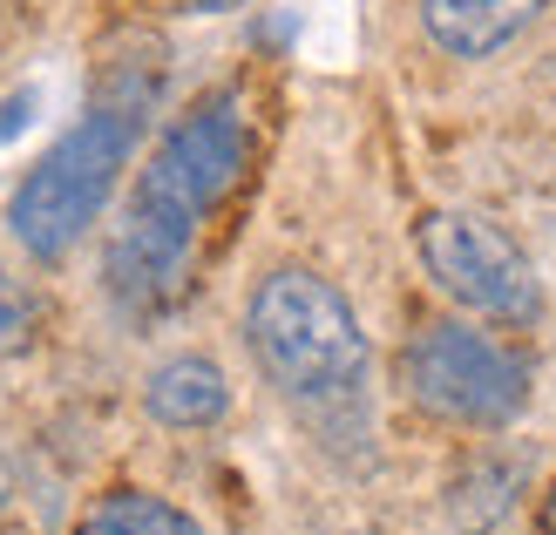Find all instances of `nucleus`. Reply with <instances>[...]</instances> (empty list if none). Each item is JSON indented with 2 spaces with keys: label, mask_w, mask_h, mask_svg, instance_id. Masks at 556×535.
<instances>
[{
  "label": "nucleus",
  "mask_w": 556,
  "mask_h": 535,
  "mask_svg": "<svg viewBox=\"0 0 556 535\" xmlns=\"http://www.w3.org/2000/svg\"><path fill=\"white\" fill-rule=\"evenodd\" d=\"M244 163H252V102H244L238 81L198 95L156 136L102 251L109 298L123 313L156 319L190 292L198 244L211 231V217L231 204V190L244 183Z\"/></svg>",
  "instance_id": "obj_1"
},
{
  "label": "nucleus",
  "mask_w": 556,
  "mask_h": 535,
  "mask_svg": "<svg viewBox=\"0 0 556 535\" xmlns=\"http://www.w3.org/2000/svg\"><path fill=\"white\" fill-rule=\"evenodd\" d=\"M156 89H163L156 54H123V62H109L89 109L75 116V129L54 136L48 156L14 183L8 231L21 238V251L35 265H62L68 251L89 238V224H102L109 196L123 190V170H129L136 143H143Z\"/></svg>",
  "instance_id": "obj_2"
},
{
  "label": "nucleus",
  "mask_w": 556,
  "mask_h": 535,
  "mask_svg": "<svg viewBox=\"0 0 556 535\" xmlns=\"http://www.w3.org/2000/svg\"><path fill=\"white\" fill-rule=\"evenodd\" d=\"M244 346H252L258 373L305 413L346 407L367 386V332H359V313L346 305V292L332 278L305 271V265H278L252 285Z\"/></svg>",
  "instance_id": "obj_3"
},
{
  "label": "nucleus",
  "mask_w": 556,
  "mask_h": 535,
  "mask_svg": "<svg viewBox=\"0 0 556 535\" xmlns=\"http://www.w3.org/2000/svg\"><path fill=\"white\" fill-rule=\"evenodd\" d=\"M401 386L441 428H509L530 407V366L509 346H495L489 332H468L455 319L421 326L401 353Z\"/></svg>",
  "instance_id": "obj_4"
},
{
  "label": "nucleus",
  "mask_w": 556,
  "mask_h": 535,
  "mask_svg": "<svg viewBox=\"0 0 556 535\" xmlns=\"http://www.w3.org/2000/svg\"><path fill=\"white\" fill-rule=\"evenodd\" d=\"M414 251H421L428 278L462 313L495 319V326H530L543 313L536 265L476 211H428L414 224Z\"/></svg>",
  "instance_id": "obj_5"
},
{
  "label": "nucleus",
  "mask_w": 556,
  "mask_h": 535,
  "mask_svg": "<svg viewBox=\"0 0 556 535\" xmlns=\"http://www.w3.org/2000/svg\"><path fill=\"white\" fill-rule=\"evenodd\" d=\"M543 14V0H421V27L455 62H489Z\"/></svg>",
  "instance_id": "obj_6"
},
{
  "label": "nucleus",
  "mask_w": 556,
  "mask_h": 535,
  "mask_svg": "<svg viewBox=\"0 0 556 535\" xmlns=\"http://www.w3.org/2000/svg\"><path fill=\"white\" fill-rule=\"evenodd\" d=\"M143 407L156 428H217V420L231 413V386H225V366L204 359V353H177V359H163L156 373L143 380Z\"/></svg>",
  "instance_id": "obj_7"
},
{
  "label": "nucleus",
  "mask_w": 556,
  "mask_h": 535,
  "mask_svg": "<svg viewBox=\"0 0 556 535\" xmlns=\"http://www.w3.org/2000/svg\"><path fill=\"white\" fill-rule=\"evenodd\" d=\"M75 535H211L190 509L163 501L150 488H109L89 501V515L75 522Z\"/></svg>",
  "instance_id": "obj_8"
},
{
  "label": "nucleus",
  "mask_w": 556,
  "mask_h": 535,
  "mask_svg": "<svg viewBox=\"0 0 556 535\" xmlns=\"http://www.w3.org/2000/svg\"><path fill=\"white\" fill-rule=\"evenodd\" d=\"M516 495H522V468L516 461L468 455V468H455V482H448V515H455L462 535H482L516 509Z\"/></svg>",
  "instance_id": "obj_9"
},
{
  "label": "nucleus",
  "mask_w": 556,
  "mask_h": 535,
  "mask_svg": "<svg viewBox=\"0 0 556 535\" xmlns=\"http://www.w3.org/2000/svg\"><path fill=\"white\" fill-rule=\"evenodd\" d=\"M35 332H41V305L21 292V278L0 265V359H14L35 346Z\"/></svg>",
  "instance_id": "obj_10"
},
{
  "label": "nucleus",
  "mask_w": 556,
  "mask_h": 535,
  "mask_svg": "<svg viewBox=\"0 0 556 535\" xmlns=\"http://www.w3.org/2000/svg\"><path fill=\"white\" fill-rule=\"evenodd\" d=\"M184 8H198V14H231V8H244V0H184Z\"/></svg>",
  "instance_id": "obj_11"
},
{
  "label": "nucleus",
  "mask_w": 556,
  "mask_h": 535,
  "mask_svg": "<svg viewBox=\"0 0 556 535\" xmlns=\"http://www.w3.org/2000/svg\"><path fill=\"white\" fill-rule=\"evenodd\" d=\"M543 535H556V488H549V501H543Z\"/></svg>",
  "instance_id": "obj_12"
}]
</instances>
